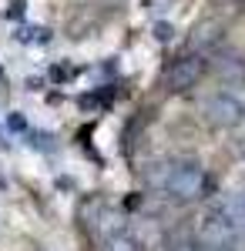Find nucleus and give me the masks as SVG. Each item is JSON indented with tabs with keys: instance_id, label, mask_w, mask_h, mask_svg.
Segmentation results:
<instances>
[{
	"instance_id": "1",
	"label": "nucleus",
	"mask_w": 245,
	"mask_h": 251,
	"mask_svg": "<svg viewBox=\"0 0 245 251\" xmlns=\"http://www.w3.org/2000/svg\"><path fill=\"white\" fill-rule=\"evenodd\" d=\"M151 184L165 194L168 201H175V204H188V201L205 198L208 174H205V168H202L198 161L185 157V161H168V164H161L158 171L151 174Z\"/></svg>"
},
{
	"instance_id": "2",
	"label": "nucleus",
	"mask_w": 245,
	"mask_h": 251,
	"mask_svg": "<svg viewBox=\"0 0 245 251\" xmlns=\"http://www.w3.org/2000/svg\"><path fill=\"white\" fill-rule=\"evenodd\" d=\"M239 245V221L235 214L225 208H215L202 218V228H198V248L205 251H235Z\"/></svg>"
},
{
	"instance_id": "3",
	"label": "nucleus",
	"mask_w": 245,
	"mask_h": 251,
	"mask_svg": "<svg viewBox=\"0 0 245 251\" xmlns=\"http://www.w3.org/2000/svg\"><path fill=\"white\" fill-rule=\"evenodd\" d=\"M202 117L212 131H235L245 121V104L232 91H215L202 104Z\"/></svg>"
},
{
	"instance_id": "4",
	"label": "nucleus",
	"mask_w": 245,
	"mask_h": 251,
	"mask_svg": "<svg viewBox=\"0 0 245 251\" xmlns=\"http://www.w3.org/2000/svg\"><path fill=\"white\" fill-rule=\"evenodd\" d=\"M205 71H208L205 54H182V57L171 60L168 71H165V91L168 94H185L205 77Z\"/></svg>"
},
{
	"instance_id": "5",
	"label": "nucleus",
	"mask_w": 245,
	"mask_h": 251,
	"mask_svg": "<svg viewBox=\"0 0 245 251\" xmlns=\"http://www.w3.org/2000/svg\"><path fill=\"white\" fill-rule=\"evenodd\" d=\"M101 251H145V245L128 231H114V234L104 238V248Z\"/></svg>"
},
{
	"instance_id": "6",
	"label": "nucleus",
	"mask_w": 245,
	"mask_h": 251,
	"mask_svg": "<svg viewBox=\"0 0 245 251\" xmlns=\"http://www.w3.org/2000/svg\"><path fill=\"white\" fill-rule=\"evenodd\" d=\"M17 40H40V44H44V40H47V30H44V27H20Z\"/></svg>"
},
{
	"instance_id": "7",
	"label": "nucleus",
	"mask_w": 245,
	"mask_h": 251,
	"mask_svg": "<svg viewBox=\"0 0 245 251\" xmlns=\"http://www.w3.org/2000/svg\"><path fill=\"white\" fill-rule=\"evenodd\" d=\"M171 37H175V27H171V24H165V20L154 24V40H158V44H168Z\"/></svg>"
},
{
	"instance_id": "8",
	"label": "nucleus",
	"mask_w": 245,
	"mask_h": 251,
	"mask_svg": "<svg viewBox=\"0 0 245 251\" xmlns=\"http://www.w3.org/2000/svg\"><path fill=\"white\" fill-rule=\"evenodd\" d=\"M168 251H198V245L195 241H188V238H178V241H171Z\"/></svg>"
},
{
	"instance_id": "9",
	"label": "nucleus",
	"mask_w": 245,
	"mask_h": 251,
	"mask_svg": "<svg viewBox=\"0 0 245 251\" xmlns=\"http://www.w3.org/2000/svg\"><path fill=\"white\" fill-rule=\"evenodd\" d=\"M7 127H10V131H24L27 124H24V117H20V114H10V117H7Z\"/></svg>"
}]
</instances>
